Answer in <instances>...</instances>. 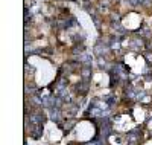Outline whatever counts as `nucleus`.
<instances>
[{
    "label": "nucleus",
    "mask_w": 152,
    "mask_h": 145,
    "mask_svg": "<svg viewBox=\"0 0 152 145\" xmlns=\"http://www.w3.org/2000/svg\"><path fill=\"white\" fill-rule=\"evenodd\" d=\"M91 76V67H88V66H82L81 67V80L82 81H88Z\"/></svg>",
    "instance_id": "f257e3e1"
},
{
    "label": "nucleus",
    "mask_w": 152,
    "mask_h": 145,
    "mask_svg": "<svg viewBox=\"0 0 152 145\" xmlns=\"http://www.w3.org/2000/svg\"><path fill=\"white\" fill-rule=\"evenodd\" d=\"M76 90H78V93H81V95H85L87 92H88V81H82L81 84H78Z\"/></svg>",
    "instance_id": "f03ea898"
},
{
    "label": "nucleus",
    "mask_w": 152,
    "mask_h": 145,
    "mask_svg": "<svg viewBox=\"0 0 152 145\" xmlns=\"http://www.w3.org/2000/svg\"><path fill=\"white\" fill-rule=\"evenodd\" d=\"M73 125H75V121H67L66 124H61V128L67 131V130H70V128H72Z\"/></svg>",
    "instance_id": "7ed1b4c3"
},
{
    "label": "nucleus",
    "mask_w": 152,
    "mask_h": 145,
    "mask_svg": "<svg viewBox=\"0 0 152 145\" xmlns=\"http://www.w3.org/2000/svg\"><path fill=\"white\" fill-rule=\"evenodd\" d=\"M142 6H143V8H146L148 11H152V0H143Z\"/></svg>",
    "instance_id": "20e7f679"
},
{
    "label": "nucleus",
    "mask_w": 152,
    "mask_h": 145,
    "mask_svg": "<svg viewBox=\"0 0 152 145\" xmlns=\"http://www.w3.org/2000/svg\"><path fill=\"white\" fill-rule=\"evenodd\" d=\"M143 55L146 57L148 63H149V64H152V52H151V49H148L146 52H143Z\"/></svg>",
    "instance_id": "39448f33"
},
{
    "label": "nucleus",
    "mask_w": 152,
    "mask_h": 145,
    "mask_svg": "<svg viewBox=\"0 0 152 145\" xmlns=\"http://www.w3.org/2000/svg\"><path fill=\"white\" fill-rule=\"evenodd\" d=\"M128 3H129L131 6L135 8V6H138V5H142V3H143V0H128Z\"/></svg>",
    "instance_id": "423d86ee"
},
{
    "label": "nucleus",
    "mask_w": 152,
    "mask_h": 145,
    "mask_svg": "<svg viewBox=\"0 0 152 145\" xmlns=\"http://www.w3.org/2000/svg\"><path fill=\"white\" fill-rule=\"evenodd\" d=\"M113 2H120V0H113Z\"/></svg>",
    "instance_id": "0eeeda50"
}]
</instances>
